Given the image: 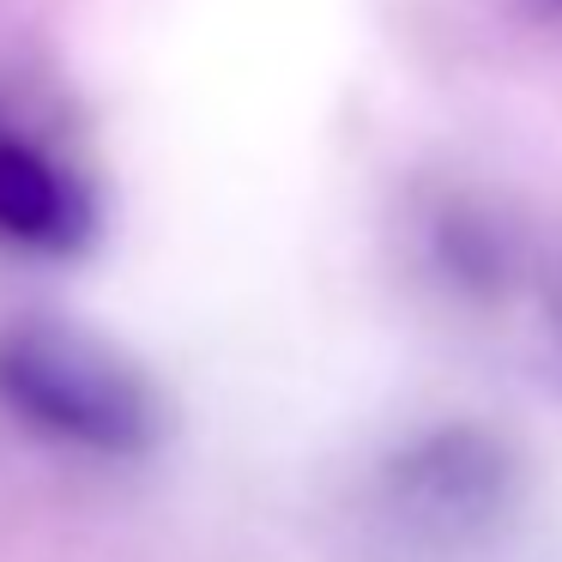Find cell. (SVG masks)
Here are the masks:
<instances>
[{"mask_svg": "<svg viewBox=\"0 0 562 562\" xmlns=\"http://www.w3.org/2000/svg\"><path fill=\"white\" fill-rule=\"evenodd\" d=\"M0 412L86 460H146L164 436L158 387L115 345L55 321L0 333Z\"/></svg>", "mask_w": 562, "mask_h": 562, "instance_id": "1", "label": "cell"}, {"mask_svg": "<svg viewBox=\"0 0 562 562\" xmlns=\"http://www.w3.org/2000/svg\"><path fill=\"white\" fill-rule=\"evenodd\" d=\"M98 206L74 164L43 139L0 127V243L37 260H67L91 243Z\"/></svg>", "mask_w": 562, "mask_h": 562, "instance_id": "3", "label": "cell"}, {"mask_svg": "<svg viewBox=\"0 0 562 562\" xmlns=\"http://www.w3.org/2000/svg\"><path fill=\"white\" fill-rule=\"evenodd\" d=\"M526 460L472 417L412 429L375 472V508L424 557L484 550L520 520Z\"/></svg>", "mask_w": 562, "mask_h": 562, "instance_id": "2", "label": "cell"}, {"mask_svg": "<svg viewBox=\"0 0 562 562\" xmlns=\"http://www.w3.org/2000/svg\"><path fill=\"white\" fill-rule=\"evenodd\" d=\"M538 308H544V339H550V351H557V363H562V255L544 267V279H538Z\"/></svg>", "mask_w": 562, "mask_h": 562, "instance_id": "4", "label": "cell"}]
</instances>
